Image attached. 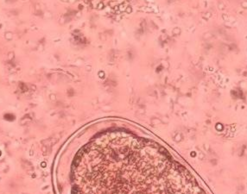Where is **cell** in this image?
I'll use <instances>...</instances> for the list:
<instances>
[{
  "label": "cell",
  "mask_w": 247,
  "mask_h": 194,
  "mask_svg": "<svg viewBox=\"0 0 247 194\" xmlns=\"http://www.w3.org/2000/svg\"><path fill=\"white\" fill-rule=\"evenodd\" d=\"M73 194H206L156 142L124 130L106 131L78 153Z\"/></svg>",
  "instance_id": "6da1fadb"
}]
</instances>
